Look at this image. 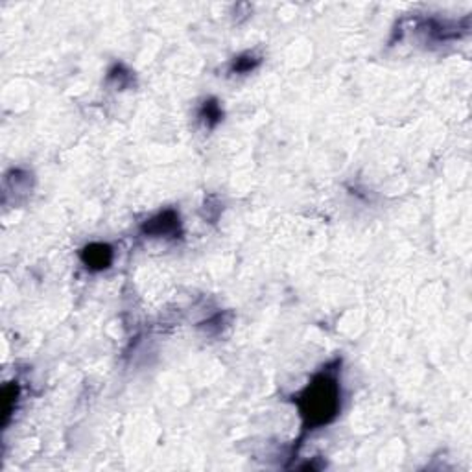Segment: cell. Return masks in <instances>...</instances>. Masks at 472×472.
<instances>
[{"label": "cell", "mask_w": 472, "mask_h": 472, "mask_svg": "<svg viewBox=\"0 0 472 472\" xmlns=\"http://www.w3.org/2000/svg\"><path fill=\"white\" fill-rule=\"evenodd\" d=\"M81 258H84L85 266L91 267V270H103V267H108L111 264L113 253L103 243H93V246L84 249Z\"/></svg>", "instance_id": "cell-2"}, {"label": "cell", "mask_w": 472, "mask_h": 472, "mask_svg": "<svg viewBox=\"0 0 472 472\" xmlns=\"http://www.w3.org/2000/svg\"><path fill=\"white\" fill-rule=\"evenodd\" d=\"M178 225H179L178 216L173 214V212H163V214H159L157 218H154V220L148 221V224L144 225V231L146 233H151V234H157V236H161V234L175 233Z\"/></svg>", "instance_id": "cell-3"}, {"label": "cell", "mask_w": 472, "mask_h": 472, "mask_svg": "<svg viewBox=\"0 0 472 472\" xmlns=\"http://www.w3.org/2000/svg\"><path fill=\"white\" fill-rule=\"evenodd\" d=\"M340 406V389L336 379L328 373L319 374L301 395V412L306 428L321 426L336 417Z\"/></svg>", "instance_id": "cell-1"}]
</instances>
